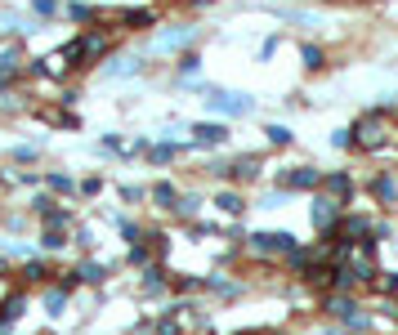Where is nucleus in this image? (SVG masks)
Listing matches in <instances>:
<instances>
[{"label":"nucleus","instance_id":"obj_1","mask_svg":"<svg viewBox=\"0 0 398 335\" xmlns=\"http://www.w3.org/2000/svg\"><path fill=\"white\" fill-rule=\"evenodd\" d=\"M349 134H354L358 148H385V143L398 134V126L390 121V112H385V108H372V112H363V117L354 121V130H349Z\"/></svg>","mask_w":398,"mask_h":335},{"label":"nucleus","instance_id":"obj_2","mask_svg":"<svg viewBox=\"0 0 398 335\" xmlns=\"http://www.w3.org/2000/svg\"><path fill=\"white\" fill-rule=\"evenodd\" d=\"M251 242V255H296V237L291 233H251L246 237Z\"/></svg>","mask_w":398,"mask_h":335},{"label":"nucleus","instance_id":"obj_3","mask_svg":"<svg viewBox=\"0 0 398 335\" xmlns=\"http://www.w3.org/2000/svg\"><path fill=\"white\" fill-rule=\"evenodd\" d=\"M318 184H322V170H314V166H291V170L278 175L282 193H314Z\"/></svg>","mask_w":398,"mask_h":335},{"label":"nucleus","instance_id":"obj_4","mask_svg":"<svg viewBox=\"0 0 398 335\" xmlns=\"http://www.w3.org/2000/svg\"><path fill=\"white\" fill-rule=\"evenodd\" d=\"M211 112H224V117H246V112H255V99L251 94H233V90H211Z\"/></svg>","mask_w":398,"mask_h":335},{"label":"nucleus","instance_id":"obj_5","mask_svg":"<svg viewBox=\"0 0 398 335\" xmlns=\"http://www.w3.org/2000/svg\"><path fill=\"white\" fill-rule=\"evenodd\" d=\"M340 206H345V201H336V197H327V193H318L314 197V228L322 233V228H340Z\"/></svg>","mask_w":398,"mask_h":335},{"label":"nucleus","instance_id":"obj_6","mask_svg":"<svg viewBox=\"0 0 398 335\" xmlns=\"http://www.w3.org/2000/svg\"><path fill=\"white\" fill-rule=\"evenodd\" d=\"M322 193L340 201V197H349V193H354V179H349L345 170H331V175H322Z\"/></svg>","mask_w":398,"mask_h":335},{"label":"nucleus","instance_id":"obj_7","mask_svg":"<svg viewBox=\"0 0 398 335\" xmlns=\"http://www.w3.org/2000/svg\"><path fill=\"white\" fill-rule=\"evenodd\" d=\"M193 134H197L202 148H220V143H229V126H220V121H215V126H193Z\"/></svg>","mask_w":398,"mask_h":335},{"label":"nucleus","instance_id":"obj_8","mask_svg":"<svg viewBox=\"0 0 398 335\" xmlns=\"http://www.w3.org/2000/svg\"><path fill=\"white\" fill-rule=\"evenodd\" d=\"M193 27H179V32H166V36H157V50H179V45H188L193 41Z\"/></svg>","mask_w":398,"mask_h":335},{"label":"nucleus","instance_id":"obj_9","mask_svg":"<svg viewBox=\"0 0 398 335\" xmlns=\"http://www.w3.org/2000/svg\"><path fill=\"white\" fill-rule=\"evenodd\" d=\"M340 327H345V331H367V327H372V313L354 304V309H349L345 318H340Z\"/></svg>","mask_w":398,"mask_h":335},{"label":"nucleus","instance_id":"obj_10","mask_svg":"<svg viewBox=\"0 0 398 335\" xmlns=\"http://www.w3.org/2000/svg\"><path fill=\"white\" fill-rule=\"evenodd\" d=\"M255 175H260V157H242L238 166H233V179H242V184H246V179H255Z\"/></svg>","mask_w":398,"mask_h":335},{"label":"nucleus","instance_id":"obj_11","mask_svg":"<svg viewBox=\"0 0 398 335\" xmlns=\"http://www.w3.org/2000/svg\"><path fill=\"white\" fill-rule=\"evenodd\" d=\"M215 206H220L224 215H242V210H246V201H242L238 193H220V197H215Z\"/></svg>","mask_w":398,"mask_h":335},{"label":"nucleus","instance_id":"obj_12","mask_svg":"<svg viewBox=\"0 0 398 335\" xmlns=\"http://www.w3.org/2000/svg\"><path fill=\"white\" fill-rule=\"evenodd\" d=\"M376 197H381L385 206H394V201H398V179H390V175L376 179Z\"/></svg>","mask_w":398,"mask_h":335},{"label":"nucleus","instance_id":"obj_13","mask_svg":"<svg viewBox=\"0 0 398 335\" xmlns=\"http://www.w3.org/2000/svg\"><path fill=\"white\" fill-rule=\"evenodd\" d=\"M139 67H144V63H139V59H117V63H112V67H103V76H135Z\"/></svg>","mask_w":398,"mask_h":335},{"label":"nucleus","instance_id":"obj_14","mask_svg":"<svg viewBox=\"0 0 398 335\" xmlns=\"http://www.w3.org/2000/svg\"><path fill=\"white\" fill-rule=\"evenodd\" d=\"M45 309H50L54 318H59V313L68 309V291H50V295H45Z\"/></svg>","mask_w":398,"mask_h":335},{"label":"nucleus","instance_id":"obj_15","mask_svg":"<svg viewBox=\"0 0 398 335\" xmlns=\"http://www.w3.org/2000/svg\"><path fill=\"white\" fill-rule=\"evenodd\" d=\"M153 201H161V206H179V193H175L170 184H157V188H153Z\"/></svg>","mask_w":398,"mask_h":335},{"label":"nucleus","instance_id":"obj_16","mask_svg":"<svg viewBox=\"0 0 398 335\" xmlns=\"http://www.w3.org/2000/svg\"><path fill=\"white\" fill-rule=\"evenodd\" d=\"M126 18L130 27H153V14H148V9H130V14H121Z\"/></svg>","mask_w":398,"mask_h":335},{"label":"nucleus","instance_id":"obj_17","mask_svg":"<svg viewBox=\"0 0 398 335\" xmlns=\"http://www.w3.org/2000/svg\"><path fill=\"white\" fill-rule=\"evenodd\" d=\"M77 277H85V282H103V277H108V268H103V264H81Z\"/></svg>","mask_w":398,"mask_h":335},{"label":"nucleus","instance_id":"obj_18","mask_svg":"<svg viewBox=\"0 0 398 335\" xmlns=\"http://www.w3.org/2000/svg\"><path fill=\"white\" fill-rule=\"evenodd\" d=\"M161 286H166V282H161V268H148V273H144V291H148V295H157Z\"/></svg>","mask_w":398,"mask_h":335},{"label":"nucleus","instance_id":"obj_19","mask_svg":"<svg viewBox=\"0 0 398 335\" xmlns=\"http://www.w3.org/2000/svg\"><path fill=\"white\" fill-rule=\"evenodd\" d=\"M322 63H327V59H322V50H318V45H305V67H309V72H318Z\"/></svg>","mask_w":398,"mask_h":335},{"label":"nucleus","instance_id":"obj_20","mask_svg":"<svg viewBox=\"0 0 398 335\" xmlns=\"http://www.w3.org/2000/svg\"><path fill=\"white\" fill-rule=\"evenodd\" d=\"M264 134H269V143H278V148H282V143H291V130L287 126H269Z\"/></svg>","mask_w":398,"mask_h":335},{"label":"nucleus","instance_id":"obj_21","mask_svg":"<svg viewBox=\"0 0 398 335\" xmlns=\"http://www.w3.org/2000/svg\"><path fill=\"white\" fill-rule=\"evenodd\" d=\"M197 67H202V59H197V54H184V59H179V72H184V76H193Z\"/></svg>","mask_w":398,"mask_h":335},{"label":"nucleus","instance_id":"obj_22","mask_svg":"<svg viewBox=\"0 0 398 335\" xmlns=\"http://www.w3.org/2000/svg\"><path fill=\"white\" fill-rule=\"evenodd\" d=\"M197 206H202V201H197V197H184V201H179V206H175V210H179V215H184V219H188V215H197Z\"/></svg>","mask_w":398,"mask_h":335},{"label":"nucleus","instance_id":"obj_23","mask_svg":"<svg viewBox=\"0 0 398 335\" xmlns=\"http://www.w3.org/2000/svg\"><path fill=\"white\" fill-rule=\"evenodd\" d=\"M50 188H59V193H72V179H68V175H50Z\"/></svg>","mask_w":398,"mask_h":335},{"label":"nucleus","instance_id":"obj_24","mask_svg":"<svg viewBox=\"0 0 398 335\" xmlns=\"http://www.w3.org/2000/svg\"><path fill=\"white\" fill-rule=\"evenodd\" d=\"M349 143H354V139H349V130H336V134H331V148H349Z\"/></svg>","mask_w":398,"mask_h":335},{"label":"nucleus","instance_id":"obj_25","mask_svg":"<svg viewBox=\"0 0 398 335\" xmlns=\"http://www.w3.org/2000/svg\"><path fill=\"white\" fill-rule=\"evenodd\" d=\"M27 277H32V282H41V277H50V268H45V264H27Z\"/></svg>","mask_w":398,"mask_h":335},{"label":"nucleus","instance_id":"obj_26","mask_svg":"<svg viewBox=\"0 0 398 335\" xmlns=\"http://www.w3.org/2000/svg\"><path fill=\"white\" fill-rule=\"evenodd\" d=\"M148 255H153L148 246H135V251H130V264H148Z\"/></svg>","mask_w":398,"mask_h":335},{"label":"nucleus","instance_id":"obj_27","mask_svg":"<svg viewBox=\"0 0 398 335\" xmlns=\"http://www.w3.org/2000/svg\"><path fill=\"white\" fill-rule=\"evenodd\" d=\"M68 14H72V18H81V23H85V18H94V9H90V5H72Z\"/></svg>","mask_w":398,"mask_h":335},{"label":"nucleus","instance_id":"obj_28","mask_svg":"<svg viewBox=\"0 0 398 335\" xmlns=\"http://www.w3.org/2000/svg\"><path fill=\"white\" fill-rule=\"evenodd\" d=\"M59 246H63V237H59V233L50 228V233H45V251H59Z\"/></svg>","mask_w":398,"mask_h":335},{"label":"nucleus","instance_id":"obj_29","mask_svg":"<svg viewBox=\"0 0 398 335\" xmlns=\"http://www.w3.org/2000/svg\"><path fill=\"white\" fill-rule=\"evenodd\" d=\"M385 291H390V295H398V273H390V277H385Z\"/></svg>","mask_w":398,"mask_h":335},{"label":"nucleus","instance_id":"obj_30","mask_svg":"<svg viewBox=\"0 0 398 335\" xmlns=\"http://www.w3.org/2000/svg\"><path fill=\"white\" fill-rule=\"evenodd\" d=\"M157 335H179V327H175V322H161V327H157Z\"/></svg>","mask_w":398,"mask_h":335},{"label":"nucleus","instance_id":"obj_31","mask_svg":"<svg viewBox=\"0 0 398 335\" xmlns=\"http://www.w3.org/2000/svg\"><path fill=\"white\" fill-rule=\"evenodd\" d=\"M36 14H54V0H36Z\"/></svg>","mask_w":398,"mask_h":335},{"label":"nucleus","instance_id":"obj_32","mask_svg":"<svg viewBox=\"0 0 398 335\" xmlns=\"http://www.w3.org/2000/svg\"><path fill=\"white\" fill-rule=\"evenodd\" d=\"M314 335H345V331H340V327H318Z\"/></svg>","mask_w":398,"mask_h":335},{"label":"nucleus","instance_id":"obj_33","mask_svg":"<svg viewBox=\"0 0 398 335\" xmlns=\"http://www.w3.org/2000/svg\"><path fill=\"white\" fill-rule=\"evenodd\" d=\"M242 335H273V331H242Z\"/></svg>","mask_w":398,"mask_h":335}]
</instances>
